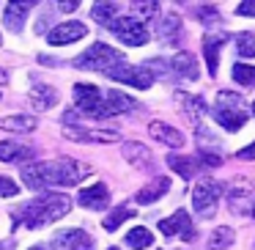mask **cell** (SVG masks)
I'll return each instance as SVG.
<instances>
[{
  "label": "cell",
  "mask_w": 255,
  "mask_h": 250,
  "mask_svg": "<svg viewBox=\"0 0 255 250\" xmlns=\"http://www.w3.org/2000/svg\"><path fill=\"white\" fill-rule=\"evenodd\" d=\"M91 173V165L77 162L72 157L63 160H52V162H30L22 168V182L30 190H44L50 184H61V187H72V184L83 182Z\"/></svg>",
  "instance_id": "6da1fadb"
},
{
  "label": "cell",
  "mask_w": 255,
  "mask_h": 250,
  "mask_svg": "<svg viewBox=\"0 0 255 250\" xmlns=\"http://www.w3.org/2000/svg\"><path fill=\"white\" fill-rule=\"evenodd\" d=\"M69 209H72V201H69L66 195L44 193V195H39V198L28 201V204L17 212V217L28 228H44V226H50V223H58L61 217H66Z\"/></svg>",
  "instance_id": "7a4b0ae2"
},
{
  "label": "cell",
  "mask_w": 255,
  "mask_h": 250,
  "mask_svg": "<svg viewBox=\"0 0 255 250\" xmlns=\"http://www.w3.org/2000/svg\"><path fill=\"white\" fill-rule=\"evenodd\" d=\"M214 121L228 132H239L247 124V105H244L242 94L233 91H220L214 102Z\"/></svg>",
  "instance_id": "3957f363"
},
{
  "label": "cell",
  "mask_w": 255,
  "mask_h": 250,
  "mask_svg": "<svg viewBox=\"0 0 255 250\" xmlns=\"http://www.w3.org/2000/svg\"><path fill=\"white\" fill-rule=\"evenodd\" d=\"M118 63H124V55L118 50H113V47L102 44V41H96L88 52L74 58V66L77 69H91V72H102V74H107Z\"/></svg>",
  "instance_id": "277c9868"
},
{
  "label": "cell",
  "mask_w": 255,
  "mask_h": 250,
  "mask_svg": "<svg viewBox=\"0 0 255 250\" xmlns=\"http://www.w3.org/2000/svg\"><path fill=\"white\" fill-rule=\"evenodd\" d=\"M225 193V184L214 182V179H200L198 187L192 190V206L200 217H214L220 195Z\"/></svg>",
  "instance_id": "5b68a950"
},
{
  "label": "cell",
  "mask_w": 255,
  "mask_h": 250,
  "mask_svg": "<svg viewBox=\"0 0 255 250\" xmlns=\"http://www.w3.org/2000/svg\"><path fill=\"white\" fill-rule=\"evenodd\" d=\"M74 102H77V107L85 113V116L107 118V113H105V94H102L96 85L77 83V85H74Z\"/></svg>",
  "instance_id": "8992f818"
},
{
  "label": "cell",
  "mask_w": 255,
  "mask_h": 250,
  "mask_svg": "<svg viewBox=\"0 0 255 250\" xmlns=\"http://www.w3.org/2000/svg\"><path fill=\"white\" fill-rule=\"evenodd\" d=\"M110 28H113V33L129 47H143L145 41L151 39L148 28H145L143 22H137L134 17H116V22H113Z\"/></svg>",
  "instance_id": "52a82bcc"
},
{
  "label": "cell",
  "mask_w": 255,
  "mask_h": 250,
  "mask_svg": "<svg viewBox=\"0 0 255 250\" xmlns=\"http://www.w3.org/2000/svg\"><path fill=\"white\" fill-rule=\"evenodd\" d=\"M107 77L110 80H118V83H127V85H134V88H148L151 85V72H145L143 66H129L127 61L118 63V66H113L110 72H107Z\"/></svg>",
  "instance_id": "ba28073f"
},
{
  "label": "cell",
  "mask_w": 255,
  "mask_h": 250,
  "mask_svg": "<svg viewBox=\"0 0 255 250\" xmlns=\"http://www.w3.org/2000/svg\"><path fill=\"white\" fill-rule=\"evenodd\" d=\"M159 231L165 234V237H181V239H187V242L195 237L192 220H189V215L184 209H176V215L159 220Z\"/></svg>",
  "instance_id": "9c48e42d"
},
{
  "label": "cell",
  "mask_w": 255,
  "mask_h": 250,
  "mask_svg": "<svg viewBox=\"0 0 255 250\" xmlns=\"http://www.w3.org/2000/svg\"><path fill=\"white\" fill-rule=\"evenodd\" d=\"M63 135L69 140H80V143H116L121 138L113 129H85V127H63Z\"/></svg>",
  "instance_id": "30bf717a"
},
{
  "label": "cell",
  "mask_w": 255,
  "mask_h": 250,
  "mask_svg": "<svg viewBox=\"0 0 255 250\" xmlns=\"http://www.w3.org/2000/svg\"><path fill=\"white\" fill-rule=\"evenodd\" d=\"M55 248L58 250H94V239L83 228H66L55 234Z\"/></svg>",
  "instance_id": "8fae6325"
},
{
  "label": "cell",
  "mask_w": 255,
  "mask_h": 250,
  "mask_svg": "<svg viewBox=\"0 0 255 250\" xmlns=\"http://www.w3.org/2000/svg\"><path fill=\"white\" fill-rule=\"evenodd\" d=\"M88 33V28H85L83 22H63V25H55V28L50 30V44L52 47H61V44H72V41H80L83 36Z\"/></svg>",
  "instance_id": "7c38bea8"
},
{
  "label": "cell",
  "mask_w": 255,
  "mask_h": 250,
  "mask_svg": "<svg viewBox=\"0 0 255 250\" xmlns=\"http://www.w3.org/2000/svg\"><path fill=\"white\" fill-rule=\"evenodd\" d=\"M228 41L225 30H209L203 36V52H206V63H209V74H217L220 66V47Z\"/></svg>",
  "instance_id": "4fadbf2b"
},
{
  "label": "cell",
  "mask_w": 255,
  "mask_h": 250,
  "mask_svg": "<svg viewBox=\"0 0 255 250\" xmlns=\"http://www.w3.org/2000/svg\"><path fill=\"white\" fill-rule=\"evenodd\" d=\"M170 69H173V74H176L178 80H187V83L198 80V58H195L192 52H187V50H181L178 55H173Z\"/></svg>",
  "instance_id": "5bb4252c"
},
{
  "label": "cell",
  "mask_w": 255,
  "mask_h": 250,
  "mask_svg": "<svg viewBox=\"0 0 255 250\" xmlns=\"http://www.w3.org/2000/svg\"><path fill=\"white\" fill-rule=\"evenodd\" d=\"M77 201L85 206V209H105V206L110 204V193H107V184H105V182H96L94 187L80 190Z\"/></svg>",
  "instance_id": "9a60e30c"
},
{
  "label": "cell",
  "mask_w": 255,
  "mask_h": 250,
  "mask_svg": "<svg viewBox=\"0 0 255 250\" xmlns=\"http://www.w3.org/2000/svg\"><path fill=\"white\" fill-rule=\"evenodd\" d=\"M33 6L36 3H8V6L3 8V25H6L8 30H19Z\"/></svg>",
  "instance_id": "2e32d148"
},
{
  "label": "cell",
  "mask_w": 255,
  "mask_h": 250,
  "mask_svg": "<svg viewBox=\"0 0 255 250\" xmlns=\"http://www.w3.org/2000/svg\"><path fill=\"white\" fill-rule=\"evenodd\" d=\"M148 132L154 135V138L159 140V143L170 146V149H181V146H184V135L178 132V129L167 127V124H162V121H151Z\"/></svg>",
  "instance_id": "e0dca14e"
},
{
  "label": "cell",
  "mask_w": 255,
  "mask_h": 250,
  "mask_svg": "<svg viewBox=\"0 0 255 250\" xmlns=\"http://www.w3.org/2000/svg\"><path fill=\"white\" fill-rule=\"evenodd\" d=\"M134 107V99H129L121 91H105V113L110 116H121V113H129Z\"/></svg>",
  "instance_id": "ac0fdd59"
},
{
  "label": "cell",
  "mask_w": 255,
  "mask_h": 250,
  "mask_svg": "<svg viewBox=\"0 0 255 250\" xmlns=\"http://www.w3.org/2000/svg\"><path fill=\"white\" fill-rule=\"evenodd\" d=\"M30 102H33L36 110H52L58 105V91L52 85H33L30 88Z\"/></svg>",
  "instance_id": "d6986e66"
},
{
  "label": "cell",
  "mask_w": 255,
  "mask_h": 250,
  "mask_svg": "<svg viewBox=\"0 0 255 250\" xmlns=\"http://www.w3.org/2000/svg\"><path fill=\"white\" fill-rule=\"evenodd\" d=\"M167 190H170V179L159 176V179H154L151 184H145V187L134 195V201H137V204H154V201H159Z\"/></svg>",
  "instance_id": "ffe728a7"
},
{
  "label": "cell",
  "mask_w": 255,
  "mask_h": 250,
  "mask_svg": "<svg viewBox=\"0 0 255 250\" xmlns=\"http://www.w3.org/2000/svg\"><path fill=\"white\" fill-rule=\"evenodd\" d=\"M124 157H127V162H132L134 168H151V151L145 149V146H140V143H124Z\"/></svg>",
  "instance_id": "44dd1931"
},
{
  "label": "cell",
  "mask_w": 255,
  "mask_h": 250,
  "mask_svg": "<svg viewBox=\"0 0 255 250\" xmlns=\"http://www.w3.org/2000/svg\"><path fill=\"white\" fill-rule=\"evenodd\" d=\"M33 151L22 143H14V140H3L0 143V160L3 162H19V160H30Z\"/></svg>",
  "instance_id": "7402d4cb"
},
{
  "label": "cell",
  "mask_w": 255,
  "mask_h": 250,
  "mask_svg": "<svg viewBox=\"0 0 255 250\" xmlns=\"http://www.w3.org/2000/svg\"><path fill=\"white\" fill-rule=\"evenodd\" d=\"M0 129H6V132H33L36 129V118L33 116H6L0 118Z\"/></svg>",
  "instance_id": "603a6c76"
},
{
  "label": "cell",
  "mask_w": 255,
  "mask_h": 250,
  "mask_svg": "<svg viewBox=\"0 0 255 250\" xmlns=\"http://www.w3.org/2000/svg\"><path fill=\"white\" fill-rule=\"evenodd\" d=\"M233 239H236V234H233L231 226H220L211 231L209 237V250H228L233 245Z\"/></svg>",
  "instance_id": "cb8c5ba5"
},
{
  "label": "cell",
  "mask_w": 255,
  "mask_h": 250,
  "mask_svg": "<svg viewBox=\"0 0 255 250\" xmlns=\"http://www.w3.org/2000/svg\"><path fill=\"white\" fill-rule=\"evenodd\" d=\"M151 242H154V234L145 226H134L132 231L127 234V245L132 250H145V248H151Z\"/></svg>",
  "instance_id": "d4e9b609"
},
{
  "label": "cell",
  "mask_w": 255,
  "mask_h": 250,
  "mask_svg": "<svg viewBox=\"0 0 255 250\" xmlns=\"http://www.w3.org/2000/svg\"><path fill=\"white\" fill-rule=\"evenodd\" d=\"M184 110H187V118L195 124V127H200V121H203L206 116V102L203 96H184Z\"/></svg>",
  "instance_id": "484cf974"
},
{
  "label": "cell",
  "mask_w": 255,
  "mask_h": 250,
  "mask_svg": "<svg viewBox=\"0 0 255 250\" xmlns=\"http://www.w3.org/2000/svg\"><path fill=\"white\" fill-rule=\"evenodd\" d=\"M167 165H170L181 179H192L195 176V168H198V160H192V157H176V154H170V157H167Z\"/></svg>",
  "instance_id": "4316f807"
},
{
  "label": "cell",
  "mask_w": 255,
  "mask_h": 250,
  "mask_svg": "<svg viewBox=\"0 0 255 250\" xmlns=\"http://www.w3.org/2000/svg\"><path fill=\"white\" fill-rule=\"evenodd\" d=\"M116 14H118L116 3H94V8H91V17H94L96 22L107 25V28L116 22Z\"/></svg>",
  "instance_id": "83f0119b"
},
{
  "label": "cell",
  "mask_w": 255,
  "mask_h": 250,
  "mask_svg": "<svg viewBox=\"0 0 255 250\" xmlns=\"http://www.w3.org/2000/svg\"><path fill=\"white\" fill-rule=\"evenodd\" d=\"M134 212H132V206H116V209L110 212V215L105 217V231H116L118 226H121L124 220H129Z\"/></svg>",
  "instance_id": "f1b7e54d"
},
{
  "label": "cell",
  "mask_w": 255,
  "mask_h": 250,
  "mask_svg": "<svg viewBox=\"0 0 255 250\" xmlns=\"http://www.w3.org/2000/svg\"><path fill=\"white\" fill-rule=\"evenodd\" d=\"M236 50L242 58H255V30H244L236 36Z\"/></svg>",
  "instance_id": "f546056e"
},
{
  "label": "cell",
  "mask_w": 255,
  "mask_h": 250,
  "mask_svg": "<svg viewBox=\"0 0 255 250\" xmlns=\"http://www.w3.org/2000/svg\"><path fill=\"white\" fill-rule=\"evenodd\" d=\"M159 14V3H132V17L137 19H154Z\"/></svg>",
  "instance_id": "4dcf8cb0"
},
{
  "label": "cell",
  "mask_w": 255,
  "mask_h": 250,
  "mask_svg": "<svg viewBox=\"0 0 255 250\" xmlns=\"http://www.w3.org/2000/svg\"><path fill=\"white\" fill-rule=\"evenodd\" d=\"M178 30H181V19H178L176 14H167V17L162 19V28H156V33H159L162 39H173Z\"/></svg>",
  "instance_id": "1f68e13d"
},
{
  "label": "cell",
  "mask_w": 255,
  "mask_h": 250,
  "mask_svg": "<svg viewBox=\"0 0 255 250\" xmlns=\"http://www.w3.org/2000/svg\"><path fill=\"white\" fill-rule=\"evenodd\" d=\"M233 80L242 85H253L255 83V66H244V63H236L233 66Z\"/></svg>",
  "instance_id": "d6a6232c"
},
{
  "label": "cell",
  "mask_w": 255,
  "mask_h": 250,
  "mask_svg": "<svg viewBox=\"0 0 255 250\" xmlns=\"http://www.w3.org/2000/svg\"><path fill=\"white\" fill-rule=\"evenodd\" d=\"M195 160H198V165H206V168H217L220 165V154H211V151H198V157H195Z\"/></svg>",
  "instance_id": "836d02e7"
},
{
  "label": "cell",
  "mask_w": 255,
  "mask_h": 250,
  "mask_svg": "<svg viewBox=\"0 0 255 250\" xmlns=\"http://www.w3.org/2000/svg\"><path fill=\"white\" fill-rule=\"evenodd\" d=\"M19 193V187L11 182V179H6V176H0V195L3 198H14V195Z\"/></svg>",
  "instance_id": "e575fe53"
},
{
  "label": "cell",
  "mask_w": 255,
  "mask_h": 250,
  "mask_svg": "<svg viewBox=\"0 0 255 250\" xmlns=\"http://www.w3.org/2000/svg\"><path fill=\"white\" fill-rule=\"evenodd\" d=\"M236 14L239 17H255V0H242L236 6Z\"/></svg>",
  "instance_id": "d590c367"
},
{
  "label": "cell",
  "mask_w": 255,
  "mask_h": 250,
  "mask_svg": "<svg viewBox=\"0 0 255 250\" xmlns=\"http://www.w3.org/2000/svg\"><path fill=\"white\" fill-rule=\"evenodd\" d=\"M198 17H203V19H214V17H220V14H217V8H214V6H198Z\"/></svg>",
  "instance_id": "8d00e7d4"
},
{
  "label": "cell",
  "mask_w": 255,
  "mask_h": 250,
  "mask_svg": "<svg viewBox=\"0 0 255 250\" xmlns=\"http://www.w3.org/2000/svg\"><path fill=\"white\" fill-rule=\"evenodd\" d=\"M77 0H61V3H58V8H61L63 14H72V11H77Z\"/></svg>",
  "instance_id": "74e56055"
},
{
  "label": "cell",
  "mask_w": 255,
  "mask_h": 250,
  "mask_svg": "<svg viewBox=\"0 0 255 250\" xmlns=\"http://www.w3.org/2000/svg\"><path fill=\"white\" fill-rule=\"evenodd\" d=\"M236 157H239V160H255V143H250L247 149H242Z\"/></svg>",
  "instance_id": "f35d334b"
},
{
  "label": "cell",
  "mask_w": 255,
  "mask_h": 250,
  "mask_svg": "<svg viewBox=\"0 0 255 250\" xmlns=\"http://www.w3.org/2000/svg\"><path fill=\"white\" fill-rule=\"evenodd\" d=\"M0 250H11V242H0Z\"/></svg>",
  "instance_id": "ab89813d"
},
{
  "label": "cell",
  "mask_w": 255,
  "mask_h": 250,
  "mask_svg": "<svg viewBox=\"0 0 255 250\" xmlns=\"http://www.w3.org/2000/svg\"><path fill=\"white\" fill-rule=\"evenodd\" d=\"M30 250H47V248H44V245H33Z\"/></svg>",
  "instance_id": "60d3db41"
},
{
  "label": "cell",
  "mask_w": 255,
  "mask_h": 250,
  "mask_svg": "<svg viewBox=\"0 0 255 250\" xmlns=\"http://www.w3.org/2000/svg\"><path fill=\"white\" fill-rule=\"evenodd\" d=\"M107 250H118V248H107Z\"/></svg>",
  "instance_id": "b9f144b4"
},
{
  "label": "cell",
  "mask_w": 255,
  "mask_h": 250,
  "mask_svg": "<svg viewBox=\"0 0 255 250\" xmlns=\"http://www.w3.org/2000/svg\"><path fill=\"white\" fill-rule=\"evenodd\" d=\"M253 215H255V206H253Z\"/></svg>",
  "instance_id": "7bdbcfd3"
},
{
  "label": "cell",
  "mask_w": 255,
  "mask_h": 250,
  "mask_svg": "<svg viewBox=\"0 0 255 250\" xmlns=\"http://www.w3.org/2000/svg\"><path fill=\"white\" fill-rule=\"evenodd\" d=\"M0 44H3V39H0Z\"/></svg>",
  "instance_id": "ee69618b"
},
{
  "label": "cell",
  "mask_w": 255,
  "mask_h": 250,
  "mask_svg": "<svg viewBox=\"0 0 255 250\" xmlns=\"http://www.w3.org/2000/svg\"><path fill=\"white\" fill-rule=\"evenodd\" d=\"M253 110H255V105H253Z\"/></svg>",
  "instance_id": "f6af8a7d"
}]
</instances>
